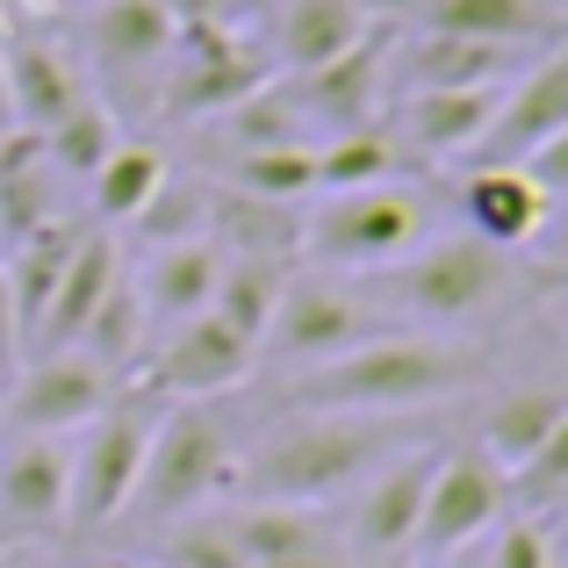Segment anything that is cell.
Returning <instances> with one entry per match:
<instances>
[{"instance_id": "42", "label": "cell", "mask_w": 568, "mask_h": 568, "mask_svg": "<svg viewBox=\"0 0 568 568\" xmlns=\"http://www.w3.org/2000/svg\"><path fill=\"white\" fill-rule=\"evenodd\" d=\"M115 568H138V561H115Z\"/></svg>"}, {"instance_id": "13", "label": "cell", "mask_w": 568, "mask_h": 568, "mask_svg": "<svg viewBox=\"0 0 568 568\" xmlns=\"http://www.w3.org/2000/svg\"><path fill=\"white\" fill-rule=\"evenodd\" d=\"M432 460H439V454H388L382 468H367L361 483H353L346 532H338V547H346V555H361V561L410 555L417 511H425V483H432Z\"/></svg>"}, {"instance_id": "5", "label": "cell", "mask_w": 568, "mask_h": 568, "mask_svg": "<svg viewBox=\"0 0 568 568\" xmlns=\"http://www.w3.org/2000/svg\"><path fill=\"white\" fill-rule=\"evenodd\" d=\"M159 410H166L159 396H144L138 382H123L109 396V410L80 432V446H72V483H65V540H94V532H109L115 518H123Z\"/></svg>"}, {"instance_id": "34", "label": "cell", "mask_w": 568, "mask_h": 568, "mask_svg": "<svg viewBox=\"0 0 568 568\" xmlns=\"http://www.w3.org/2000/svg\"><path fill=\"white\" fill-rule=\"evenodd\" d=\"M209 202H216L209 187H194V181H166V187H159L130 223H138L152 245H181V237H209Z\"/></svg>"}, {"instance_id": "24", "label": "cell", "mask_w": 568, "mask_h": 568, "mask_svg": "<svg viewBox=\"0 0 568 568\" xmlns=\"http://www.w3.org/2000/svg\"><path fill=\"white\" fill-rule=\"evenodd\" d=\"M173 14L166 0H94V14H87V43H94V58L109 72H123V80H138V72H159L173 58Z\"/></svg>"}, {"instance_id": "36", "label": "cell", "mask_w": 568, "mask_h": 568, "mask_svg": "<svg viewBox=\"0 0 568 568\" xmlns=\"http://www.w3.org/2000/svg\"><path fill=\"white\" fill-rule=\"evenodd\" d=\"M166 568H245L223 511H194L181 526H166Z\"/></svg>"}, {"instance_id": "23", "label": "cell", "mask_w": 568, "mask_h": 568, "mask_svg": "<svg viewBox=\"0 0 568 568\" xmlns=\"http://www.w3.org/2000/svg\"><path fill=\"white\" fill-rule=\"evenodd\" d=\"M375 29V0H288L274 22V65L317 72Z\"/></svg>"}, {"instance_id": "19", "label": "cell", "mask_w": 568, "mask_h": 568, "mask_svg": "<svg viewBox=\"0 0 568 568\" xmlns=\"http://www.w3.org/2000/svg\"><path fill=\"white\" fill-rule=\"evenodd\" d=\"M115 281H123V252H115L101 231H87L80 252L65 260V274H58L51 303H43L37 332H29V353H37V361H43V353H72V346H80V332L94 324V310L109 303Z\"/></svg>"}, {"instance_id": "9", "label": "cell", "mask_w": 568, "mask_h": 568, "mask_svg": "<svg viewBox=\"0 0 568 568\" xmlns=\"http://www.w3.org/2000/svg\"><path fill=\"white\" fill-rule=\"evenodd\" d=\"M252 367H260V346L237 338L216 310H202V317L159 332L152 346H144V361H138L130 382H138L144 396H159V403H209V396H223V388H237Z\"/></svg>"}, {"instance_id": "7", "label": "cell", "mask_w": 568, "mask_h": 568, "mask_svg": "<svg viewBox=\"0 0 568 568\" xmlns=\"http://www.w3.org/2000/svg\"><path fill=\"white\" fill-rule=\"evenodd\" d=\"M382 332H388L382 310L367 303L361 288H346V281H317V274H288L260 353H274V361H288L295 375H303V367H324V361H338V353L367 346V338H382Z\"/></svg>"}, {"instance_id": "30", "label": "cell", "mask_w": 568, "mask_h": 568, "mask_svg": "<svg viewBox=\"0 0 568 568\" xmlns=\"http://www.w3.org/2000/svg\"><path fill=\"white\" fill-rule=\"evenodd\" d=\"M166 181H173V173H166V152H159V144L115 138V152L94 166V181H87V187H94V209H101L109 223H130Z\"/></svg>"}, {"instance_id": "37", "label": "cell", "mask_w": 568, "mask_h": 568, "mask_svg": "<svg viewBox=\"0 0 568 568\" xmlns=\"http://www.w3.org/2000/svg\"><path fill=\"white\" fill-rule=\"evenodd\" d=\"M166 14H173L181 29H194V22H231L237 0H166Z\"/></svg>"}, {"instance_id": "25", "label": "cell", "mask_w": 568, "mask_h": 568, "mask_svg": "<svg viewBox=\"0 0 568 568\" xmlns=\"http://www.w3.org/2000/svg\"><path fill=\"white\" fill-rule=\"evenodd\" d=\"M80 237H87V223L51 216V223H37L29 237H14L8 260H0V281H8V303H14V332H22V346H29V332H37L43 303H51V288H58V274H65V260L80 252Z\"/></svg>"}, {"instance_id": "1", "label": "cell", "mask_w": 568, "mask_h": 568, "mask_svg": "<svg viewBox=\"0 0 568 568\" xmlns=\"http://www.w3.org/2000/svg\"><path fill=\"white\" fill-rule=\"evenodd\" d=\"M489 375V353L439 332H382L367 346L303 367L281 388V410H353V417H410L460 396Z\"/></svg>"}, {"instance_id": "16", "label": "cell", "mask_w": 568, "mask_h": 568, "mask_svg": "<svg viewBox=\"0 0 568 568\" xmlns=\"http://www.w3.org/2000/svg\"><path fill=\"white\" fill-rule=\"evenodd\" d=\"M460 216H468V237H483L497 252H526L555 223V194L532 181L526 166H468Z\"/></svg>"}, {"instance_id": "33", "label": "cell", "mask_w": 568, "mask_h": 568, "mask_svg": "<svg viewBox=\"0 0 568 568\" xmlns=\"http://www.w3.org/2000/svg\"><path fill=\"white\" fill-rule=\"evenodd\" d=\"M109 152H115V115L101 101H80L43 130V159L58 166V181H94V166Z\"/></svg>"}, {"instance_id": "3", "label": "cell", "mask_w": 568, "mask_h": 568, "mask_svg": "<svg viewBox=\"0 0 568 568\" xmlns=\"http://www.w3.org/2000/svg\"><path fill=\"white\" fill-rule=\"evenodd\" d=\"M403 417H353V410H288L245 460L237 489L245 504H324L382 468Z\"/></svg>"}, {"instance_id": "27", "label": "cell", "mask_w": 568, "mask_h": 568, "mask_svg": "<svg viewBox=\"0 0 568 568\" xmlns=\"http://www.w3.org/2000/svg\"><path fill=\"white\" fill-rule=\"evenodd\" d=\"M51 216H58V166L43 159L37 130H8L0 138V245L29 237Z\"/></svg>"}, {"instance_id": "22", "label": "cell", "mask_w": 568, "mask_h": 568, "mask_svg": "<svg viewBox=\"0 0 568 568\" xmlns=\"http://www.w3.org/2000/svg\"><path fill=\"white\" fill-rule=\"evenodd\" d=\"M504 87H410L403 94V144L425 159H468L489 130Z\"/></svg>"}, {"instance_id": "8", "label": "cell", "mask_w": 568, "mask_h": 568, "mask_svg": "<svg viewBox=\"0 0 568 568\" xmlns=\"http://www.w3.org/2000/svg\"><path fill=\"white\" fill-rule=\"evenodd\" d=\"M166 109L173 115H209L237 109L245 94L274 87V58L245 37L237 22H194V29H173V58H166Z\"/></svg>"}, {"instance_id": "35", "label": "cell", "mask_w": 568, "mask_h": 568, "mask_svg": "<svg viewBox=\"0 0 568 568\" xmlns=\"http://www.w3.org/2000/svg\"><path fill=\"white\" fill-rule=\"evenodd\" d=\"M483 568H561V547H555V526H540V518H518L504 511L497 526L483 532Z\"/></svg>"}, {"instance_id": "11", "label": "cell", "mask_w": 568, "mask_h": 568, "mask_svg": "<svg viewBox=\"0 0 568 568\" xmlns=\"http://www.w3.org/2000/svg\"><path fill=\"white\" fill-rule=\"evenodd\" d=\"M123 388V375L94 367L87 353H43L22 375H8V403H0V425L14 439H65V432H87L109 396Z\"/></svg>"}, {"instance_id": "29", "label": "cell", "mask_w": 568, "mask_h": 568, "mask_svg": "<svg viewBox=\"0 0 568 568\" xmlns=\"http://www.w3.org/2000/svg\"><path fill=\"white\" fill-rule=\"evenodd\" d=\"M288 274H295L288 260L231 252V260H223V274H216V295H209V310H216V317L231 324L237 338H252V346H260L266 324H274V310H281V288H288Z\"/></svg>"}, {"instance_id": "21", "label": "cell", "mask_w": 568, "mask_h": 568, "mask_svg": "<svg viewBox=\"0 0 568 568\" xmlns=\"http://www.w3.org/2000/svg\"><path fill=\"white\" fill-rule=\"evenodd\" d=\"M417 29L439 37H483V43H518V51H547L561 43L555 0H403Z\"/></svg>"}, {"instance_id": "15", "label": "cell", "mask_w": 568, "mask_h": 568, "mask_svg": "<svg viewBox=\"0 0 568 568\" xmlns=\"http://www.w3.org/2000/svg\"><path fill=\"white\" fill-rule=\"evenodd\" d=\"M223 518H231L245 568H346L338 526L317 504H237Z\"/></svg>"}, {"instance_id": "12", "label": "cell", "mask_w": 568, "mask_h": 568, "mask_svg": "<svg viewBox=\"0 0 568 568\" xmlns=\"http://www.w3.org/2000/svg\"><path fill=\"white\" fill-rule=\"evenodd\" d=\"M555 138H568V43L532 51L526 65L504 80L497 115H489V130L475 138L468 166H518V159H532Z\"/></svg>"}, {"instance_id": "14", "label": "cell", "mask_w": 568, "mask_h": 568, "mask_svg": "<svg viewBox=\"0 0 568 568\" xmlns=\"http://www.w3.org/2000/svg\"><path fill=\"white\" fill-rule=\"evenodd\" d=\"M65 483H72V446L58 439H14L0 454V540H65Z\"/></svg>"}, {"instance_id": "40", "label": "cell", "mask_w": 568, "mask_h": 568, "mask_svg": "<svg viewBox=\"0 0 568 568\" xmlns=\"http://www.w3.org/2000/svg\"><path fill=\"white\" fill-rule=\"evenodd\" d=\"M367 568H417V555H382V561H367Z\"/></svg>"}, {"instance_id": "28", "label": "cell", "mask_w": 568, "mask_h": 568, "mask_svg": "<svg viewBox=\"0 0 568 568\" xmlns=\"http://www.w3.org/2000/svg\"><path fill=\"white\" fill-rule=\"evenodd\" d=\"M555 432H568V396L561 388H511V396H497L483 410V454L497 460V468H518L526 454H540Z\"/></svg>"}, {"instance_id": "10", "label": "cell", "mask_w": 568, "mask_h": 568, "mask_svg": "<svg viewBox=\"0 0 568 568\" xmlns=\"http://www.w3.org/2000/svg\"><path fill=\"white\" fill-rule=\"evenodd\" d=\"M511 511L504 497V468L483 454V446H454V454L432 460V483H425V511H417V540L410 555L446 561V555H468L497 518Z\"/></svg>"}, {"instance_id": "38", "label": "cell", "mask_w": 568, "mask_h": 568, "mask_svg": "<svg viewBox=\"0 0 568 568\" xmlns=\"http://www.w3.org/2000/svg\"><path fill=\"white\" fill-rule=\"evenodd\" d=\"M14 361H22V332H14V303H8V281H0V388H8Z\"/></svg>"}, {"instance_id": "4", "label": "cell", "mask_w": 568, "mask_h": 568, "mask_svg": "<svg viewBox=\"0 0 568 568\" xmlns=\"http://www.w3.org/2000/svg\"><path fill=\"white\" fill-rule=\"evenodd\" d=\"M223 489H237V446L223 432V417L209 403H166L123 518H138L144 532H166L181 518L209 511V497H223Z\"/></svg>"}, {"instance_id": "2", "label": "cell", "mask_w": 568, "mask_h": 568, "mask_svg": "<svg viewBox=\"0 0 568 568\" xmlns=\"http://www.w3.org/2000/svg\"><path fill=\"white\" fill-rule=\"evenodd\" d=\"M555 274L526 266L518 252H497L483 237H425L403 260H388L375 274V295L388 310H403L410 324H439V332H460V324H483L497 310H518L526 295H547Z\"/></svg>"}, {"instance_id": "31", "label": "cell", "mask_w": 568, "mask_h": 568, "mask_svg": "<svg viewBox=\"0 0 568 568\" xmlns=\"http://www.w3.org/2000/svg\"><path fill=\"white\" fill-rule=\"evenodd\" d=\"M403 166V144L388 130L361 123V130H338L332 144H317V194H346V187H375V181H396Z\"/></svg>"}, {"instance_id": "39", "label": "cell", "mask_w": 568, "mask_h": 568, "mask_svg": "<svg viewBox=\"0 0 568 568\" xmlns=\"http://www.w3.org/2000/svg\"><path fill=\"white\" fill-rule=\"evenodd\" d=\"M14 130V109H8V72H0V138Z\"/></svg>"}, {"instance_id": "26", "label": "cell", "mask_w": 568, "mask_h": 568, "mask_svg": "<svg viewBox=\"0 0 568 568\" xmlns=\"http://www.w3.org/2000/svg\"><path fill=\"white\" fill-rule=\"evenodd\" d=\"M532 51L518 43H483V37H439V29H417L410 51H403V80L410 87H504Z\"/></svg>"}, {"instance_id": "41", "label": "cell", "mask_w": 568, "mask_h": 568, "mask_svg": "<svg viewBox=\"0 0 568 568\" xmlns=\"http://www.w3.org/2000/svg\"><path fill=\"white\" fill-rule=\"evenodd\" d=\"M439 568H483V561H475V547H468V555H446Z\"/></svg>"}, {"instance_id": "18", "label": "cell", "mask_w": 568, "mask_h": 568, "mask_svg": "<svg viewBox=\"0 0 568 568\" xmlns=\"http://www.w3.org/2000/svg\"><path fill=\"white\" fill-rule=\"evenodd\" d=\"M382 72H388V29L375 22L353 51H338L332 65L295 72L288 101L303 109V123L317 115V123H332V130H361L367 115H375V101H382Z\"/></svg>"}, {"instance_id": "6", "label": "cell", "mask_w": 568, "mask_h": 568, "mask_svg": "<svg viewBox=\"0 0 568 568\" xmlns=\"http://www.w3.org/2000/svg\"><path fill=\"white\" fill-rule=\"evenodd\" d=\"M410 245H425V202L403 181L324 194L295 231V252L317 266H388Z\"/></svg>"}, {"instance_id": "20", "label": "cell", "mask_w": 568, "mask_h": 568, "mask_svg": "<svg viewBox=\"0 0 568 568\" xmlns=\"http://www.w3.org/2000/svg\"><path fill=\"white\" fill-rule=\"evenodd\" d=\"M0 72H8V109H14V130H51L65 109H80V72H72V58L58 51L51 37H8L0 43Z\"/></svg>"}, {"instance_id": "32", "label": "cell", "mask_w": 568, "mask_h": 568, "mask_svg": "<svg viewBox=\"0 0 568 568\" xmlns=\"http://www.w3.org/2000/svg\"><path fill=\"white\" fill-rule=\"evenodd\" d=\"M231 194L295 209L303 194H317V144H266V152L231 159Z\"/></svg>"}, {"instance_id": "17", "label": "cell", "mask_w": 568, "mask_h": 568, "mask_svg": "<svg viewBox=\"0 0 568 568\" xmlns=\"http://www.w3.org/2000/svg\"><path fill=\"white\" fill-rule=\"evenodd\" d=\"M231 252L216 245V237H181V245H152V260H144V274H130V288H138V310H144V332H173V324L202 317L209 295H216V274Z\"/></svg>"}]
</instances>
